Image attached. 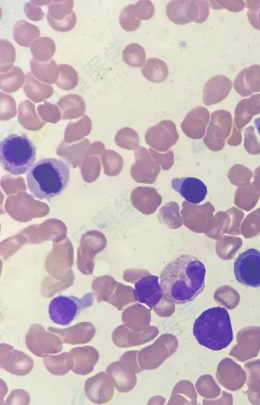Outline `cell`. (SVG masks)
Masks as SVG:
<instances>
[{
    "instance_id": "obj_1",
    "label": "cell",
    "mask_w": 260,
    "mask_h": 405,
    "mask_svg": "<svg viewBox=\"0 0 260 405\" xmlns=\"http://www.w3.org/2000/svg\"><path fill=\"white\" fill-rule=\"evenodd\" d=\"M206 268L196 257L182 254L161 271L160 284L166 298L177 304L190 302L203 290Z\"/></svg>"
},
{
    "instance_id": "obj_2",
    "label": "cell",
    "mask_w": 260,
    "mask_h": 405,
    "mask_svg": "<svg viewBox=\"0 0 260 405\" xmlns=\"http://www.w3.org/2000/svg\"><path fill=\"white\" fill-rule=\"evenodd\" d=\"M70 177L68 166L62 160L46 158L38 161L27 174V185L31 194L39 199L58 196L65 189Z\"/></svg>"
},
{
    "instance_id": "obj_3",
    "label": "cell",
    "mask_w": 260,
    "mask_h": 405,
    "mask_svg": "<svg viewBox=\"0 0 260 405\" xmlns=\"http://www.w3.org/2000/svg\"><path fill=\"white\" fill-rule=\"evenodd\" d=\"M193 334L201 345L209 349L219 350L228 347L233 334L226 309L215 307L204 311L193 323Z\"/></svg>"
},
{
    "instance_id": "obj_4",
    "label": "cell",
    "mask_w": 260,
    "mask_h": 405,
    "mask_svg": "<svg viewBox=\"0 0 260 405\" xmlns=\"http://www.w3.org/2000/svg\"><path fill=\"white\" fill-rule=\"evenodd\" d=\"M36 149L25 135L11 134L0 144L1 162L3 168L13 175L26 172L36 159Z\"/></svg>"
},
{
    "instance_id": "obj_5",
    "label": "cell",
    "mask_w": 260,
    "mask_h": 405,
    "mask_svg": "<svg viewBox=\"0 0 260 405\" xmlns=\"http://www.w3.org/2000/svg\"><path fill=\"white\" fill-rule=\"evenodd\" d=\"M93 302L91 293H87L80 298L74 296H57L51 300L49 305L50 318L56 324L67 325L75 318L81 310L90 307Z\"/></svg>"
},
{
    "instance_id": "obj_6",
    "label": "cell",
    "mask_w": 260,
    "mask_h": 405,
    "mask_svg": "<svg viewBox=\"0 0 260 405\" xmlns=\"http://www.w3.org/2000/svg\"><path fill=\"white\" fill-rule=\"evenodd\" d=\"M25 344L35 355L45 357L60 352L63 342L57 334L47 332L42 325L35 323L29 327L26 334Z\"/></svg>"
},
{
    "instance_id": "obj_7",
    "label": "cell",
    "mask_w": 260,
    "mask_h": 405,
    "mask_svg": "<svg viewBox=\"0 0 260 405\" xmlns=\"http://www.w3.org/2000/svg\"><path fill=\"white\" fill-rule=\"evenodd\" d=\"M237 281L246 286L260 287V252L249 248L240 253L234 262Z\"/></svg>"
},
{
    "instance_id": "obj_8",
    "label": "cell",
    "mask_w": 260,
    "mask_h": 405,
    "mask_svg": "<svg viewBox=\"0 0 260 405\" xmlns=\"http://www.w3.org/2000/svg\"><path fill=\"white\" fill-rule=\"evenodd\" d=\"M232 125V115L229 112L220 109L211 114V120L204 138V142L211 151L217 152L224 146Z\"/></svg>"
},
{
    "instance_id": "obj_9",
    "label": "cell",
    "mask_w": 260,
    "mask_h": 405,
    "mask_svg": "<svg viewBox=\"0 0 260 405\" xmlns=\"http://www.w3.org/2000/svg\"><path fill=\"white\" fill-rule=\"evenodd\" d=\"M175 123L170 120H164L151 127L145 134L146 143L159 152H166L179 139Z\"/></svg>"
},
{
    "instance_id": "obj_10",
    "label": "cell",
    "mask_w": 260,
    "mask_h": 405,
    "mask_svg": "<svg viewBox=\"0 0 260 405\" xmlns=\"http://www.w3.org/2000/svg\"><path fill=\"white\" fill-rule=\"evenodd\" d=\"M135 162L132 165L130 174L137 182L152 184L160 172L159 166L150 153L142 146L134 151Z\"/></svg>"
},
{
    "instance_id": "obj_11",
    "label": "cell",
    "mask_w": 260,
    "mask_h": 405,
    "mask_svg": "<svg viewBox=\"0 0 260 405\" xmlns=\"http://www.w3.org/2000/svg\"><path fill=\"white\" fill-rule=\"evenodd\" d=\"M0 365L11 374L24 376L32 371L34 360L23 352L15 349L12 346L1 343Z\"/></svg>"
},
{
    "instance_id": "obj_12",
    "label": "cell",
    "mask_w": 260,
    "mask_h": 405,
    "mask_svg": "<svg viewBox=\"0 0 260 405\" xmlns=\"http://www.w3.org/2000/svg\"><path fill=\"white\" fill-rule=\"evenodd\" d=\"M134 296L140 303L154 308L164 294L158 276L146 275L139 279L135 284Z\"/></svg>"
},
{
    "instance_id": "obj_13",
    "label": "cell",
    "mask_w": 260,
    "mask_h": 405,
    "mask_svg": "<svg viewBox=\"0 0 260 405\" xmlns=\"http://www.w3.org/2000/svg\"><path fill=\"white\" fill-rule=\"evenodd\" d=\"M47 330L58 335L63 343L74 345L89 342L94 337L96 329L89 322H81L66 328L48 327Z\"/></svg>"
},
{
    "instance_id": "obj_14",
    "label": "cell",
    "mask_w": 260,
    "mask_h": 405,
    "mask_svg": "<svg viewBox=\"0 0 260 405\" xmlns=\"http://www.w3.org/2000/svg\"><path fill=\"white\" fill-rule=\"evenodd\" d=\"M171 186L185 200L194 204L202 202L207 194L206 186L194 177L174 178L171 180Z\"/></svg>"
},
{
    "instance_id": "obj_15",
    "label": "cell",
    "mask_w": 260,
    "mask_h": 405,
    "mask_svg": "<svg viewBox=\"0 0 260 405\" xmlns=\"http://www.w3.org/2000/svg\"><path fill=\"white\" fill-rule=\"evenodd\" d=\"M210 114L207 108L197 106L190 111L181 124L183 132L188 137L199 139L205 135Z\"/></svg>"
},
{
    "instance_id": "obj_16",
    "label": "cell",
    "mask_w": 260,
    "mask_h": 405,
    "mask_svg": "<svg viewBox=\"0 0 260 405\" xmlns=\"http://www.w3.org/2000/svg\"><path fill=\"white\" fill-rule=\"evenodd\" d=\"M84 391L90 401L96 404H101L110 399L112 394V387L109 378L106 373L102 372L86 380Z\"/></svg>"
},
{
    "instance_id": "obj_17",
    "label": "cell",
    "mask_w": 260,
    "mask_h": 405,
    "mask_svg": "<svg viewBox=\"0 0 260 405\" xmlns=\"http://www.w3.org/2000/svg\"><path fill=\"white\" fill-rule=\"evenodd\" d=\"M232 88V81L223 75L211 78L204 85L203 100L207 106L216 104L224 100Z\"/></svg>"
},
{
    "instance_id": "obj_18",
    "label": "cell",
    "mask_w": 260,
    "mask_h": 405,
    "mask_svg": "<svg viewBox=\"0 0 260 405\" xmlns=\"http://www.w3.org/2000/svg\"><path fill=\"white\" fill-rule=\"evenodd\" d=\"M234 88L243 97L260 92V65L255 64L243 69L234 81Z\"/></svg>"
},
{
    "instance_id": "obj_19",
    "label": "cell",
    "mask_w": 260,
    "mask_h": 405,
    "mask_svg": "<svg viewBox=\"0 0 260 405\" xmlns=\"http://www.w3.org/2000/svg\"><path fill=\"white\" fill-rule=\"evenodd\" d=\"M74 359L72 371L79 375H86L91 373L97 363L99 354L96 349L85 346L72 348L70 350Z\"/></svg>"
},
{
    "instance_id": "obj_20",
    "label": "cell",
    "mask_w": 260,
    "mask_h": 405,
    "mask_svg": "<svg viewBox=\"0 0 260 405\" xmlns=\"http://www.w3.org/2000/svg\"><path fill=\"white\" fill-rule=\"evenodd\" d=\"M260 114V93L241 100L235 110V122L241 129L248 124L253 117Z\"/></svg>"
},
{
    "instance_id": "obj_21",
    "label": "cell",
    "mask_w": 260,
    "mask_h": 405,
    "mask_svg": "<svg viewBox=\"0 0 260 405\" xmlns=\"http://www.w3.org/2000/svg\"><path fill=\"white\" fill-rule=\"evenodd\" d=\"M168 18L177 24L185 25L193 21V1H170L166 7Z\"/></svg>"
},
{
    "instance_id": "obj_22",
    "label": "cell",
    "mask_w": 260,
    "mask_h": 405,
    "mask_svg": "<svg viewBox=\"0 0 260 405\" xmlns=\"http://www.w3.org/2000/svg\"><path fill=\"white\" fill-rule=\"evenodd\" d=\"M131 199L135 206L145 211L154 210L161 201L157 190L148 187L135 188L132 193Z\"/></svg>"
},
{
    "instance_id": "obj_23",
    "label": "cell",
    "mask_w": 260,
    "mask_h": 405,
    "mask_svg": "<svg viewBox=\"0 0 260 405\" xmlns=\"http://www.w3.org/2000/svg\"><path fill=\"white\" fill-rule=\"evenodd\" d=\"M30 66L34 77L42 83L53 84L57 82L59 76V69L58 65L54 60L39 61L32 58Z\"/></svg>"
},
{
    "instance_id": "obj_24",
    "label": "cell",
    "mask_w": 260,
    "mask_h": 405,
    "mask_svg": "<svg viewBox=\"0 0 260 405\" xmlns=\"http://www.w3.org/2000/svg\"><path fill=\"white\" fill-rule=\"evenodd\" d=\"M43 362L47 371L55 376H63L72 370L74 359L71 352H64L55 355L44 357Z\"/></svg>"
},
{
    "instance_id": "obj_25",
    "label": "cell",
    "mask_w": 260,
    "mask_h": 405,
    "mask_svg": "<svg viewBox=\"0 0 260 405\" xmlns=\"http://www.w3.org/2000/svg\"><path fill=\"white\" fill-rule=\"evenodd\" d=\"M39 27L25 20H19L14 25L13 35L15 42L24 47L31 46L40 36Z\"/></svg>"
},
{
    "instance_id": "obj_26",
    "label": "cell",
    "mask_w": 260,
    "mask_h": 405,
    "mask_svg": "<svg viewBox=\"0 0 260 405\" xmlns=\"http://www.w3.org/2000/svg\"><path fill=\"white\" fill-rule=\"evenodd\" d=\"M25 94L31 100L41 101L50 97L53 89L50 85L38 81L30 72L26 74L25 82L23 88Z\"/></svg>"
},
{
    "instance_id": "obj_27",
    "label": "cell",
    "mask_w": 260,
    "mask_h": 405,
    "mask_svg": "<svg viewBox=\"0 0 260 405\" xmlns=\"http://www.w3.org/2000/svg\"><path fill=\"white\" fill-rule=\"evenodd\" d=\"M144 77L150 82L160 83L164 82L169 74L167 64L157 58H150L141 68Z\"/></svg>"
},
{
    "instance_id": "obj_28",
    "label": "cell",
    "mask_w": 260,
    "mask_h": 405,
    "mask_svg": "<svg viewBox=\"0 0 260 405\" xmlns=\"http://www.w3.org/2000/svg\"><path fill=\"white\" fill-rule=\"evenodd\" d=\"M25 77L22 70L13 65L8 71L0 73L1 89L7 93L18 90L23 85Z\"/></svg>"
},
{
    "instance_id": "obj_29",
    "label": "cell",
    "mask_w": 260,
    "mask_h": 405,
    "mask_svg": "<svg viewBox=\"0 0 260 405\" xmlns=\"http://www.w3.org/2000/svg\"><path fill=\"white\" fill-rule=\"evenodd\" d=\"M30 51L34 58L39 61L51 60L56 51L54 41L49 37H39L30 46Z\"/></svg>"
},
{
    "instance_id": "obj_30",
    "label": "cell",
    "mask_w": 260,
    "mask_h": 405,
    "mask_svg": "<svg viewBox=\"0 0 260 405\" xmlns=\"http://www.w3.org/2000/svg\"><path fill=\"white\" fill-rule=\"evenodd\" d=\"M59 76L55 85L59 89L69 91L74 89L78 84L77 72L72 66L67 64L58 65Z\"/></svg>"
},
{
    "instance_id": "obj_31",
    "label": "cell",
    "mask_w": 260,
    "mask_h": 405,
    "mask_svg": "<svg viewBox=\"0 0 260 405\" xmlns=\"http://www.w3.org/2000/svg\"><path fill=\"white\" fill-rule=\"evenodd\" d=\"M122 57L128 65L138 67L143 65L146 61V53L142 46L133 43L127 45L123 50Z\"/></svg>"
},
{
    "instance_id": "obj_32",
    "label": "cell",
    "mask_w": 260,
    "mask_h": 405,
    "mask_svg": "<svg viewBox=\"0 0 260 405\" xmlns=\"http://www.w3.org/2000/svg\"><path fill=\"white\" fill-rule=\"evenodd\" d=\"M16 52L13 45L6 40L0 41V72H5L13 66Z\"/></svg>"
},
{
    "instance_id": "obj_33",
    "label": "cell",
    "mask_w": 260,
    "mask_h": 405,
    "mask_svg": "<svg viewBox=\"0 0 260 405\" xmlns=\"http://www.w3.org/2000/svg\"><path fill=\"white\" fill-rule=\"evenodd\" d=\"M116 142L121 148L128 150H135L139 146V135L131 128H122L117 134Z\"/></svg>"
},
{
    "instance_id": "obj_34",
    "label": "cell",
    "mask_w": 260,
    "mask_h": 405,
    "mask_svg": "<svg viewBox=\"0 0 260 405\" xmlns=\"http://www.w3.org/2000/svg\"><path fill=\"white\" fill-rule=\"evenodd\" d=\"M74 2L71 0L51 1L48 5V12L55 20H60L72 13Z\"/></svg>"
},
{
    "instance_id": "obj_35",
    "label": "cell",
    "mask_w": 260,
    "mask_h": 405,
    "mask_svg": "<svg viewBox=\"0 0 260 405\" xmlns=\"http://www.w3.org/2000/svg\"><path fill=\"white\" fill-rule=\"evenodd\" d=\"M119 22L122 28L127 31H135L139 27L141 21L136 16L135 5L131 4L122 10Z\"/></svg>"
},
{
    "instance_id": "obj_36",
    "label": "cell",
    "mask_w": 260,
    "mask_h": 405,
    "mask_svg": "<svg viewBox=\"0 0 260 405\" xmlns=\"http://www.w3.org/2000/svg\"><path fill=\"white\" fill-rule=\"evenodd\" d=\"M252 172L242 165L235 164L230 170L229 178L231 183L237 186H245L249 183Z\"/></svg>"
},
{
    "instance_id": "obj_37",
    "label": "cell",
    "mask_w": 260,
    "mask_h": 405,
    "mask_svg": "<svg viewBox=\"0 0 260 405\" xmlns=\"http://www.w3.org/2000/svg\"><path fill=\"white\" fill-rule=\"evenodd\" d=\"M47 19L52 29L59 32H68L73 29L77 22V17L74 12L60 20H55L47 13Z\"/></svg>"
},
{
    "instance_id": "obj_38",
    "label": "cell",
    "mask_w": 260,
    "mask_h": 405,
    "mask_svg": "<svg viewBox=\"0 0 260 405\" xmlns=\"http://www.w3.org/2000/svg\"><path fill=\"white\" fill-rule=\"evenodd\" d=\"M244 146L246 151L250 154L260 153V143L257 140L252 126H248L245 130Z\"/></svg>"
},
{
    "instance_id": "obj_39",
    "label": "cell",
    "mask_w": 260,
    "mask_h": 405,
    "mask_svg": "<svg viewBox=\"0 0 260 405\" xmlns=\"http://www.w3.org/2000/svg\"><path fill=\"white\" fill-rule=\"evenodd\" d=\"M135 8L136 16L139 20H149L152 17L155 12L154 6L148 0L138 1Z\"/></svg>"
},
{
    "instance_id": "obj_40",
    "label": "cell",
    "mask_w": 260,
    "mask_h": 405,
    "mask_svg": "<svg viewBox=\"0 0 260 405\" xmlns=\"http://www.w3.org/2000/svg\"><path fill=\"white\" fill-rule=\"evenodd\" d=\"M245 3L248 8L247 15L250 23L260 30V1H246Z\"/></svg>"
},
{
    "instance_id": "obj_41",
    "label": "cell",
    "mask_w": 260,
    "mask_h": 405,
    "mask_svg": "<svg viewBox=\"0 0 260 405\" xmlns=\"http://www.w3.org/2000/svg\"><path fill=\"white\" fill-rule=\"evenodd\" d=\"M193 22L202 23L205 22L209 15V4L208 2L202 0L193 1Z\"/></svg>"
},
{
    "instance_id": "obj_42",
    "label": "cell",
    "mask_w": 260,
    "mask_h": 405,
    "mask_svg": "<svg viewBox=\"0 0 260 405\" xmlns=\"http://www.w3.org/2000/svg\"><path fill=\"white\" fill-rule=\"evenodd\" d=\"M208 2L213 9L223 8L234 12L241 11L245 6V1H209Z\"/></svg>"
},
{
    "instance_id": "obj_43",
    "label": "cell",
    "mask_w": 260,
    "mask_h": 405,
    "mask_svg": "<svg viewBox=\"0 0 260 405\" xmlns=\"http://www.w3.org/2000/svg\"><path fill=\"white\" fill-rule=\"evenodd\" d=\"M149 151L153 159L161 166L163 170H168L173 165L174 153L171 150L165 154L158 153L150 148H149Z\"/></svg>"
},
{
    "instance_id": "obj_44",
    "label": "cell",
    "mask_w": 260,
    "mask_h": 405,
    "mask_svg": "<svg viewBox=\"0 0 260 405\" xmlns=\"http://www.w3.org/2000/svg\"><path fill=\"white\" fill-rule=\"evenodd\" d=\"M29 402L30 396L26 391L14 389L11 392L5 404H28Z\"/></svg>"
},
{
    "instance_id": "obj_45",
    "label": "cell",
    "mask_w": 260,
    "mask_h": 405,
    "mask_svg": "<svg viewBox=\"0 0 260 405\" xmlns=\"http://www.w3.org/2000/svg\"><path fill=\"white\" fill-rule=\"evenodd\" d=\"M24 11L26 17L33 21H39L45 17V13L42 9L30 2L24 4Z\"/></svg>"
},
{
    "instance_id": "obj_46",
    "label": "cell",
    "mask_w": 260,
    "mask_h": 405,
    "mask_svg": "<svg viewBox=\"0 0 260 405\" xmlns=\"http://www.w3.org/2000/svg\"><path fill=\"white\" fill-rule=\"evenodd\" d=\"M242 137L241 131L238 130L235 125L233 126V131L231 136L227 140V143L231 145H238L241 144Z\"/></svg>"
},
{
    "instance_id": "obj_47",
    "label": "cell",
    "mask_w": 260,
    "mask_h": 405,
    "mask_svg": "<svg viewBox=\"0 0 260 405\" xmlns=\"http://www.w3.org/2000/svg\"><path fill=\"white\" fill-rule=\"evenodd\" d=\"M253 186L260 189V166H258L254 172Z\"/></svg>"
},
{
    "instance_id": "obj_48",
    "label": "cell",
    "mask_w": 260,
    "mask_h": 405,
    "mask_svg": "<svg viewBox=\"0 0 260 405\" xmlns=\"http://www.w3.org/2000/svg\"><path fill=\"white\" fill-rule=\"evenodd\" d=\"M50 2L51 1H30V3L36 6H39L48 5Z\"/></svg>"
},
{
    "instance_id": "obj_49",
    "label": "cell",
    "mask_w": 260,
    "mask_h": 405,
    "mask_svg": "<svg viewBox=\"0 0 260 405\" xmlns=\"http://www.w3.org/2000/svg\"><path fill=\"white\" fill-rule=\"evenodd\" d=\"M254 123L255 125V127L257 130V132L260 135V117H258L255 119L254 120Z\"/></svg>"
}]
</instances>
